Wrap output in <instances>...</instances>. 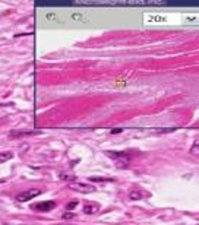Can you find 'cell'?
<instances>
[{
	"instance_id": "cell-2",
	"label": "cell",
	"mask_w": 199,
	"mask_h": 225,
	"mask_svg": "<svg viewBox=\"0 0 199 225\" xmlns=\"http://www.w3.org/2000/svg\"><path fill=\"white\" fill-rule=\"evenodd\" d=\"M41 194V190H37V189H31V190H25V192H22L16 196V200L18 202H28L31 200L32 197Z\"/></svg>"
},
{
	"instance_id": "cell-1",
	"label": "cell",
	"mask_w": 199,
	"mask_h": 225,
	"mask_svg": "<svg viewBox=\"0 0 199 225\" xmlns=\"http://www.w3.org/2000/svg\"><path fill=\"white\" fill-rule=\"evenodd\" d=\"M69 189L72 190H76V192H81V193H92L95 192V186L92 184H86V183H69Z\"/></svg>"
},
{
	"instance_id": "cell-5",
	"label": "cell",
	"mask_w": 199,
	"mask_h": 225,
	"mask_svg": "<svg viewBox=\"0 0 199 225\" xmlns=\"http://www.w3.org/2000/svg\"><path fill=\"white\" fill-rule=\"evenodd\" d=\"M98 205H94V203H88V205H85L83 208H82V211H83V213H88V215H92V213H95V212H98Z\"/></svg>"
},
{
	"instance_id": "cell-3",
	"label": "cell",
	"mask_w": 199,
	"mask_h": 225,
	"mask_svg": "<svg viewBox=\"0 0 199 225\" xmlns=\"http://www.w3.org/2000/svg\"><path fill=\"white\" fill-rule=\"evenodd\" d=\"M54 206H56L54 202H41V203H35V205H32V209L40 211V212H49V211L54 209Z\"/></svg>"
},
{
	"instance_id": "cell-10",
	"label": "cell",
	"mask_w": 199,
	"mask_h": 225,
	"mask_svg": "<svg viewBox=\"0 0 199 225\" xmlns=\"http://www.w3.org/2000/svg\"><path fill=\"white\" fill-rule=\"evenodd\" d=\"M73 216H75V213H72V212H66V213L63 215L64 219H69V218H73Z\"/></svg>"
},
{
	"instance_id": "cell-6",
	"label": "cell",
	"mask_w": 199,
	"mask_h": 225,
	"mask_svg": "<svg viewBox=\"0 0 199 225\" xmlns=\"http://www.w3.org/2000/svg\"><path fill=\"white\" fill-rule=\"evenodd\" d=\"M142 197H144V194H142L141 190H130L129 192V199L130 200H141Z\"/></svg>"
},
{
	"instance_id": "cell-4",
	"label": "cell",
	"mask_w": 199,
	"mask_h": 225,
	"mask_svg": "<svg viewBox=\"0 0 199 225\" xmlns=\"http://www.w3.org/2000/svg\"><path fill=\"white\" fill-rule=\"evenodd\" d=\"M40 132L38 130H15L9 134V138H22V136H34V134H38Z\"/></svg>"
},
{
	"instance_id": "cell-7",
	"label": "cell",
	"mask_w": 199,
	"mask_h": 225,
	"mask_svg": "<svg viewBox=\"0 0 199 225\" xmlns=\"http://www.w3.org/2000/svg\"><path fill=\"white\" fill-rule=\"evenodd\" d=\"M12 156H13V153L12 152H0V164L2 162H6V161H9V160H12Z\"/></svg>"
},
{
	"instance_id": "cell-9",
	"label": "cell",
	"mask_w": 199,
	"mask_h": 225,
	"mask_svg": "<svg viewBox=\"0 0 199 225\" xmlns=\"http://www.w3.org/2000/svg\"><path fill=\"white\" fill-rule=\"evenodd\" d=\"M90 181H111V178H104V177H90Z\"/></svg>"
},
{
	"instance_id": "cell-8",
	"label": "cell",
	"mask_w": 199,
	"mask_h": 225,
	"mask_svg": "<svg viewBox=\"0 0 199 225\" xmlns=\"http://www.w3.org/2000/svg\"><path fill=\"white\" fill-rule=\"evenodd\" d=\"M198 153H199V142L195 140V142H193V146L190 148V155H195V156H196Z\"/></svg>"
},
{
	"instance_id": "cell-11",
	"label": "cell",
	"mask_w": 199,
	"mask_h": 225,
	"mask_svg": "<svg viewBox=\"0 0 199 225\" xmlns=\"http://www.w3.org/2000/svg\"><path fill=\"white\" fill-rule=\"evenodd\" d=\"M76 205H78V202H76V200H72V203H69V205H68V209H73Z\"/></svg>"
}]
</instances>
